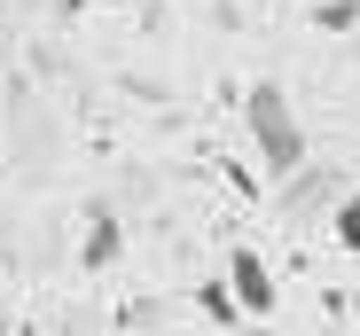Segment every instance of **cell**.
Returning <instances> with one entry per match:
<instances>
[{"instance_id":"3","label":"cell","mask_w":360,"mask_h":336,"mask_svg":"<svg viewBox=\"0 0 360 336\" xmlns=\"http://www.w3.org/2000/svg\"><path fill=\"white\" fill-rule=\"evenodd\" d=\"M117 243H126V227H117L110 211H94V227H86V250H79V258H86V274H102V266L117 258Z\"/></svg>"},{"instance_id":"2","label":"cell","mask_w":360,"mask_h":336,"mask_svg":"<svg viewBox=\"0 0 360 336\" xmlns=\"http://www.w3.org/2000/svg\"><path fill=\"white\" fill-rule=\"evenodd\" d=\"M219 282H227V297H235V313H243V321H266L282 297H274V266L251 250V243H235L227 250V274H219Z\"/></svg>"},{"instance_id":"5","label":"cell","mask_w":360,"mask_h":336,"mask_svg":"<svg viewBox=\"0 0 360 336\" xmlns=\"http://www.w3.org/2000/svg\"><path fill=\"white\" fill-rule=\"evenodd\" d=\"M196 313H204L212 328H243V313H235V297H227V282H204V290H196Z\"/></svg>"},{"instance_id":"4","label":"cell","mask_w":360,"mask_h":336,"mask_svg":"<svg viewBox=\"0 0 360 336\" xmlns=\"http://www.w3.org/2000/svg\"><path fill=\"white\" fill-rule=\"evenodd\" d=\"M329 235H337V250H352V258H360V188H352V196H337Z\"/></svg>"},{"instance_id":"7","label":"cell","mask_w":360,"mask_h":336,"mask_svg":"<svg viewBox=\"0 0 360 336\" xmlns=\"http://www.w3.org/2000/svg\"><path fill=\"white\" fill-rule=\"evenodd\" d=\"M352 328H360V297H352Z\"/></svg>"},{"instance_id":"6","label":"cell","mask_w":360,"mask_h":336,"mask_svg":"<svg viewBox=\"0 0 360 336\" xmlns=\"http://www.w3.org/2000/svg\"><path fill=\"white\" fill-rule=\"evenodd\" d=\"M314 24H321V32H352V24H360V0H321Z\"/></svg>"},{"instance_id":"1","label":"cell","mask_w":360,"mask_h":336,"mask_svg":"<svg viewBox=\"0 0 360 336\" xmlns=\"http://www.w3.org/2000/svg\"><path fill=\"white\" fill-rule=\"evenodd\" d=\"M243 133H251V149H259L266 173H297V164H306V118L290 109V94L274 79H259L243 94Z\"/></svg>"}]
</instances>
